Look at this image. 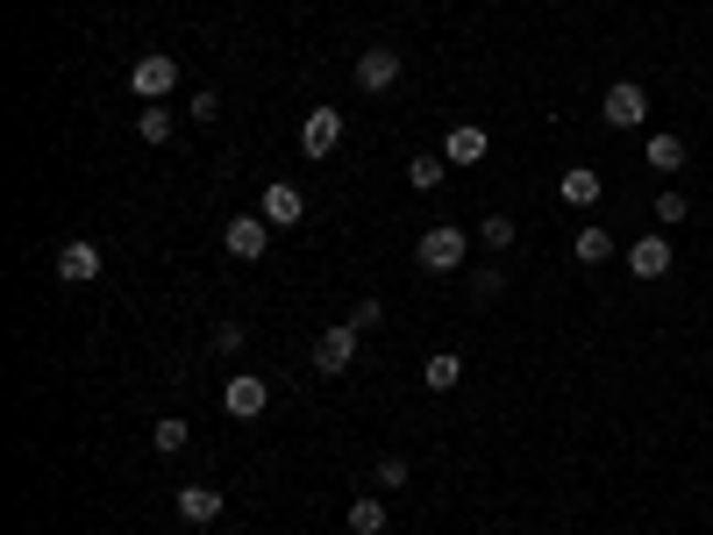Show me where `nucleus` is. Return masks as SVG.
<instances>
[{"label":"nucleus","mask_w":713,"mask_h":535,"mask_svg":"<svg viewBox=\"0 0 713 535\" xmlns=\"http://www.w3.org/2000/svg\"><path fill=\"white\" fill-rule=\"evenodd\" d=\"M464 250H472V236L443 222V228H429V236L414 243V265H421V271H457V265H464Z\"/></svg>","instance_id":"nucleus-1"},{"label":"nucleus","mask_w":713,"mask_h":535,"mask_svg":"<svg viewBox=\"0 0 713 535\" xmlns=\"http://www.w3.org/2000/svg\"><path fill=\"white\" fill-rule=\"evenodd\" d=\"M179 450H186V421L164 415V421H158V457H179Z\"/></svg>","instance_id":"nucleus-22"},{"label":"nucleus","mask_w":713,"mask_h":535,"mask_svg":"<svg viewBox=\"0 0 713 535\" xmlns=\"http://www.w3.org/2000/svg\"><path fill=\"white\" fill-rule=\"evenodd\" d=\"M336 143H343V115H336V107H314V115L300 121V150H307L314 164H328V158H336Z\"/></svg>","instance_id":"nucleus-3"},{"label":"nucleus","mask_w":713,"mask_h":535,"mask_svg":"<svg viewBox=\"0 0 713 535\" xmlns=\"http://www.w3.org/2000/svg\"><path fill=\"white\" fill-rule=\"evenodd\" d=\"M457 378H464V357H457V350H435V357L421 364V386H429V393H450Z\"/></svg>","instance_id":"nucleus-14"},{"label":"nucleus","mask_w":713,"mask_h":535,"mask_svg":"<svg viewBox=\"0 0 713 535\" xmlns=\"http://www.w3.org/2000/svg\"><path fill=\"white\" fill-rule=\"evenodd\" d=\"M443 158H450V164H478V158H485V129H478V121H464V129H450Z\"/></svg>","instance_id":"nucleus-15"},{"label":"nucleus","mask_w":713,"mask_h":535,"mask_svg":"<svg viewBox=\"0 0 713 535\" xmlns=\"http://www.w3.org/2000/svg\"><path fill=\"white\" fill-rule=\"evenodd\" d=\"M129 86H136V100H164L179 86V65L164 51H150V57H136V72H129Z\"/></svg>","instance_id":"nucleus-5"},{"label":"nucleus","mask_w":713,"mask_h":535,"mask_svg":"<svg viewBox=\"0 0 713 535\" xmlns=\"http://www.w3.org/2000/svg\"><path fill=\"white\" fill-rule=\"evenodd\" d=\"M300 214H307V201H300V186L271 179V186H264V222H271V228H293Z\"/></svg>","instance_id":"nucleus-10"},{"label":"nucleus","mask_w":713,"mask_h":535,"mask_svg":"<svg viewBox=\"0 0 713 535\" xmlns=\"http://www.w3.org/2000/svg\"><path fill=\"white\" fill-rule=\"evenodd\" d=\"M443 164H450V158H414V164H407V186H421V193L443 186Z\"/></svg>","instance_id":"nucleus-21"},{"label":"nucleus","mask_w":713,"mask_h":535,"mask_svg":"<svg viewBox=\"0 0 713 535\" xmlns=\"http://www.w3.org/2000/svg\"><path fill=\"white\" fill-rule=\"evenodd\" d=\"M264 400H271V386L257 372H236L229 386H222V407H229L236 421H250V415H264Z\"/></svg>","instance_id":"nucleus-7"},{"label":"nucleus","mask_w":713,"mask_h":535,"mask_svg":"<svg viewBox=\"0 0 713 535\" xmlns=\"http://www.w3.org/2000/svg\"><path fill=\"white\" fill-rule=\"evenodd\" d=\"M599 115L614 121V129H635V121L649 115V94L635 79H614V86H606V100H599Z\"/></svg>","instance_id":"nucleus-6"},{"label":"nucleus","mask_w":713,"mask_h":535,"mask_svg":"<svg viewBox=\"0 0 713 535\" xmlns=\"http://www.w3.org/2000/svg\"><path fill=\"white\" fill-rule=\"evenodd\" d=\"M57 279H72V286H86V279H100V243H86V236H72L65 250H57Z\"/></svg>","instance_id":"nucleus-9"},{"label":"nucleus","mask_w":713,"mask_h":535,"mask_svg":"<svg viewBox=\"0 0 713 535\" xmlns=\"http://www.w3.org/2000/svg\"><path fill=\"white\" fill-rule=\"evenodd\" d=\"M478 243H485V250H507V243H514V214H485V222H478Z\"/></svg>","instance_id":"nucleus-20"},{"label":"nucleus","mask_w":713,"mask_h":535,"mask_svg":"<svg viewBox=\"0 0 713 535\" xmlns=\"http://www.w3.org/2000/svg\"><path fill=\"white\" fill-rule=\"evenodd\" d=\"M571 250H579V265H606V257H614V236H606V228H579Z\"/></svg>","instance_id":"nucleus-19"},{"label":"nucleus","mask_w":713,"mask_h":535,"mask_svg":"<svg viewBox=\"0 0 713 535\" xmlns=\"http://www.w3.org/2000/svg\"><path fill=\"white\" fill-rule=\"evenodd\" d=\"M264 243H271V222H264V214H236V222H229V257H236V265H257V257H264Z\"/></svg>","instance_id":"nucleus-8"},{"label":"nucleus","mask_w":713,"mask_h":535,"mask_svg":"<svg viewBox=\"0 0 713 535\" xmlns=\"http://www.w3.org/2000/svg\"><path fill=\"white\" fill-rule=\"evenodd\" d=\"M628 271H635V279H663V271H671V243H663V236L628 243Z\"/></svg>","instance_id":"nucleus-12"},{"label":"nucleus","mask_w":713,"mask_h":535,"mask_svg":"<svg viewBox=\"0 0 713 535\" xmlns=\"http://www.w3.org/2000/svg\"><path fill=\"white\" fill-rule=\"evenodd\" d=\"M357 86H364V94H386V86H400V51H392V43L357 51Z\"/></svg>","instance_id":"nucleus-4"},{"label":"nucleus","mask_w":713,"mask_h":535,"mask_svg":"<svg viewBox=\"0 0 713 535\" xmlns=\"http://www.w3.org/2000/svg\"><path fill=\"white\" fill-rule=\"evenodd\" d=\"M172 500H179V522H193V528H207L222 514V493H215V485H179Z\"/></svg>","instance_id":"nucleus-11"},{"label":"nucleus","mask_w":713,"mask_h":535,"mask_svg":"<svg viewBox=\"0 0 713 535\" xmlns=\"http://www.w3.org/2000/svg\"><path fill=\"white\" fill-rule=\"evenodd\" d=\"M407 479H414V471H407V457H386V464H378V485H386V493H400Z\"/></svg>","instance_id":"nucleus-25"},{"label":"nucleus","mask_w":713,"mask_h":535,"mask_svg":"<svg viewBox=\"0 0 713 535\" xmlns=\"http://www.w3.org/2000/svg\"><path fill=\"white\" fill-rule=\"evenodd\" d=\"M378 321H386V308H378V300H357V308H350V329H357V335L378 329Z\"/></svg>","instance_id":"nucleus-26"},{"label":"nucleus","mask_w":713,"mask_h":535,"mask_svg":"<svg viewBox=\"0 0 713 535\" xmlns=\"http://www.w3.org/2000/svg\"><path fill=\"white\" fill-rule=\"evenodd\" d=\"M557 193H564V207H593L599 201V172L593 164H571V172L557 179Z\"/></svg>","instance_id":"nucleus-13"},{"label":"nucleus","mask_w":713,"mask_h":535,"mask_svg":"<svg viewBox=\"0 0 713 535\" xmlns=\"http://www.w3.org/2000/svg\"><path fill=\"white\" fill-rule=\"evenodd\" d=\"M242 343H250V335H242V321H222V329H215V357H236Z\"/></svg>","instance_id":"nucleus-24"},{"label":"nucleus","mask_w":713,"mask_h":535,"mask_svg":"<svg viewBox=\"0 0 713 535\" xmlns=\"http://www.w3.org/2000/svg\"><path fill=\"white\" fill-rule=\"evenodd\" d=\"M136 136H143L150 150H164V143H172V107H164V100H150L143 115H136Z\"/></svg>","instance_id":"nucleus-16"},{"label":"nucleus","mask_w":713,"mask_h":535,"mask_svg":"<svg viewBox=\"0 0 713 535\" xmlns=\"http://www.w3.org/2000/svg\"><path fill=\"white\" fill-rule=\"evenodd\" d=\"M350 364H357V329H350V321L314 335V372H322V378H343Z\"/></svg>","instance_id":"nucleus-2"},{"label":"nucleus","mask_w":713,"mask_h":535,"mask_svg":"<svg viewBox=\"0 0 713 535\" xmlns=\"http://www.w3.org/2000/svg\"><path fill=\"white\" fill-rule=\"evenodd\" d=\"M350 535H386V500H350Z\"/></svg>","instance_id":"nucleus-18"},{"label":"nucleus","mask_w":713,"mask_h":535,"mask_svg":"<svg viewBox=\"0 0 713 535\" xmlns=\"http://www.w3.org/2000/svg\"><path fill=\"white\" fill-rule=\"evenodd\" d=\"M642 164H657V172H678V164H685V143H678L671 129L649 136V143H642Z\"/></svg>","instance_id":"nucleus-17"},{"label":"nucleus","mask_w":713,"mask_h":535,"mask_svg":"<svg viewBox=\"0 0 713 535\" xmlns=\"http://www.w3.org/2000/svg\"><path fill=\"white\" fill-rule=\"evenodd\" d=\"M649 214H657L663 228H678V222H685L692 207H685V193H657V207H649Z\"/></svg>","instance_id":"nucleus-23"}]
</instances>
